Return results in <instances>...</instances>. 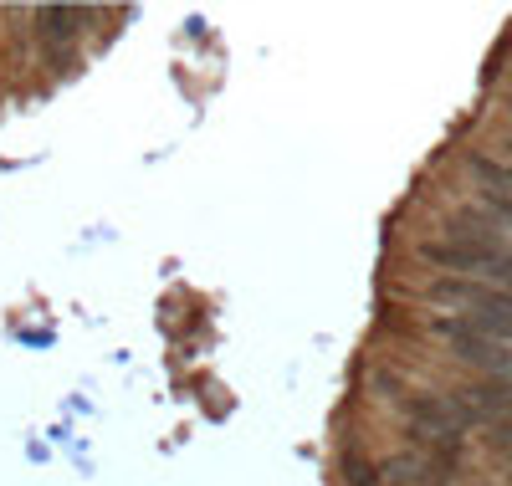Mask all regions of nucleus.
<instances>
[{"instance_id": "nucleus-9", "label": "nucleus", "mask_w": 512, "mask_h": 486, "mask_svg": "<svg viewBox=\"0 0 512 486\" xmlns=\"http://www.w3.org/2000/svg\"><path fill=\"white\" fill-rule=\"evenodd\" d=\"M507 481H512V476H507Z\"/></svg>"}, {"instance_id": "nucleus-3", "label": "nucleus", "mask_w": 512, "mask_h": 486, "mask_svg": "<svg viewBox=\"0 0 512 486\" xmlns=\"http://www.w3.org/2000/svg\"><path fill=\"white\" fill-rule=\"evenodd\" d=\"M446 400L456 405L466 430L472 425H502L512 415V379H472V384L451 389Z\"/></svg>"}, {"instance_id": "nucleus-7", "label": "nucleus", "mask_w": 512, "mask_h": 486, "mask_svg": "<svg viewBox=\"0 0 512 486\" xmlns=\"http://www.w3.org/2000/svg\"><path fill=\"white\" fill-rule=\"evenodd\" d=\"M338 471H344V486H379V466L364 456V451H344L338 456Z\"/></svg>"}, {"instance_id": "nucleus-2", "label": "nucleus", "mask_w": 512, "mask_h": 486, "mask_svg": "<svg viewBox=\"0 0 512 486\" xmlns=\"http://www.w3.org/2000/svg\"><path fill=\"white\" fill-rule=\"evenodd\" d=\"M31 21H36V47L47 52L52 72H67V62L77 67L72 41L82 36V21H88V11H82V6H36Z\"/></svg>"}, {"instance_id": "nucleus-5", "label": "nucleus", "mask_w": 512, "mask_h": 486, "mask_svg": "<svg viewBox=\"0 0 512 486\" xmlns=\"http://www.w3.org/2000/svg\"><path fill=\"white\" fill-rule=\"evenodd\" d=\"M379 476L390 481V486H451L456 466L436 461V456H425V451H400L379 466Z\"/></svg>"}, {"instance_id": "nucleus-6", "label": "nucleus", "mask_w": 512, "mask_h": 486, "mask_svg": "<svg viewBox=\"0 0 512 486\" xmlns=\"http://www.w3.org/2000/svg\"><path fill=\"white\" fill-rule=\"evenodd\" d=\"M446 236H451V241H477V246H497V251H502V220H497L492 210H482V205H461V210H451V220H446Z\"/></svg>"}, {"instance_id": "nucleus-8", "label": "nucleus", "mask_w": 512, "mask_h": 486, "mask_svg": "<svg viewBox=\"0 0 512 486\" xmlns=\"http://www.w3.org/2000/svg\"><path fill=\"white\" fill-rule=\"evenodd\" d=\"M472 323H477V333H487L497 343H512V313H477Z\"/></svg>"}, {"instance_id": "nucleus-1", "label": "nucleus", "mask_w": 512, "mask_h": 486, "mask_svg": "<svg viewBox=\"0 0 512 486\" xmlns=\"http://www.w3.org/2000/svg\"><path fill=\"white\" fill-rule=\"evenodd\" d=\"M431 328H436V338L451 343V353H456L466 369H477L482 379H512V353H507V343L477 333L472 318H446V313H441Z\"/></svg>"}, {"instance_id": "nucleus-4", "label": "nucleus", "mask_w": 512, "mask_h": 486, "mask_svg": "<svg viewBox=\"0 0 512 486\" xmlns=\"http://www.w3.org/2000/svg\"><path fill=\"white\" fill-rule=\"evenodd\" d=\"M502 251L497 246H477V241H451V236H441V241H420V261H431V267H441V272H487L492 261H497Z\"/></svg>"}]
</instances>
